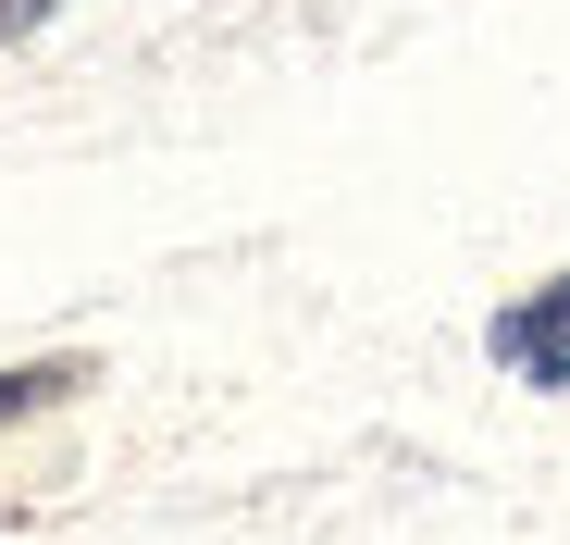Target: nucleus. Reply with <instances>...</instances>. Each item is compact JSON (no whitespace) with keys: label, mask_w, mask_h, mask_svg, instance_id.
I'll use <instances>...</instances> for the list:
<instances>
[{"label":"nucleus","mask_w":570,"mask_h":545,"mask_svg":"<svg viewBox=\"0 0 570 545\" xmlns=\"http://www.w3.org/2000/svg\"><path fill=\"white\" fill-rule=\"evenodd\" d=\"M50 13H62V0H0V50H13V38H38Z\"/></svg>","instance_id":"3"},{"label":"nucleus","mask_w":570,"mask_h":545,"mask_svg":"<svg viewBox=\"0 0 570 545\" xmlns=\"http://www.w3.org/2000/svg\"><path fill=\"white\" fill-rule=\"evenodd\" d=\"M484 347H497L509 385H546V397H558V385H570V272H546L533 298H509V310L484 323Z\"/></svg>","instance_id":"1"},{"label":"nucleus","mask_w":570,"mask_h":545,"mask_svg":"<svg viewBox=\"0 0 570 545\" xmlns=\"http://www.w3.org/2000/svg\"><path fill=\"white\" fill-rule=\"evenodd\" d=\"M75 385H87V359H13V373H0V434L26 409H50V397H75Z\"/></svg>","instance_id":"2"}]
</instances>
